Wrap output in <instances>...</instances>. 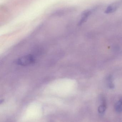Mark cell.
Masks as SVG:
<instances>
[{
	"label": "cell",
	"instance_id": "obj_1",
	"mask_svg": "<svg viewBox=\"0 0 122 122\" xmlns=\"http://www.w3.org/2000/svg\"><path fill=\"white\" fill-rule=\"evenodd\" d=\"M35 61V58L33 55L28 54L17 59L16 61V63L21 66H27L34 64Z\"/></svg>",
	"mask_w": 122,
	"mask_h": 122
},
{
	"label": "cell",
	"instance_id": "obj_2",
	"mask_svg": "<svg viewBox=\"0 0 122 122\" xmlns=\"http://www.w3.org/2000/svg\"><path fill=\"white\" fill-rule=\"evenodd\" d=\"M122 4V0H119L112 3L107 6L105 13L106 14H111L114 13L117 10L118 8Z\"/></svg>",
	"mask_w": 122,
	"mask_h": 122
},
{
	"label": "cell",
	"instance_id": "obj_3",
	"mask_svg": "<svg viewBox=\"0 0 122 122\" xmlns=\"http://www.w3.org/2000/svg\"><path fill=\"white\" fill-rule=\"evenodd\" d=\"M91 14V11L90 10H86L84 11L81 15V19L78 23V25H81L86 22L90 16Z\"/></svg>",
	"mask_w": 122,
	"mask_h": 122
},
{
	"label": "cell",
	"instance_id": "obj_4",
	"mask_svg": "<svg viewBox=\"0 0 122 122\" xmlns=\"http://www.w3.org/2000/svg\"><path fill=\"white\" fill-rule=\"evenodd\" d=\"M115 109L118 112H122V104L120 101H118L115 105Z\"/></svg>",
	"mask_w": 122,
	"mask_h": 122
},
{
	"label": "cell",
	"instance_id": "obj_5",
	"mask_svg": "<svg viewBox=\"0 0 122 122\" xmlns=\"http://www.w3.org/2000/svg\"><path fill=\"white\" fill-rule=\"evenodd\" d=\"M106 104H102V105L99 107L98 108V112L101 114L103 113L106 110Z\"/></svg>",
	"mask_w": 122,
	"mask_h": 122
},
{
	"label": "cell",
	"instance_id": "obj_6",
	"mask_svg": "<svg viewBox=\"0 0 122 122\" xmlns=\"http://www.w3.org/2000/svg\"><path fill=\"white\" fill-rule=\"evenodd\" d=\"M108 86L110 89H113L114 87V85L112 82V78L111 76H109L108 77Z\"/></svg>",
	"mask_w": 122,
	"mask_h": 122
},
{
	"label": "cell",
	"instance_id": "obj_7",
	"mask_svg": "<svg viewBox=\"0 0 122 122\" xmlns=\"http://www.w3.org/2000/svg\"><path fill=\"white\" fill-rule=\"evenodd\" d=\"M119 101H120V102H122V97H121V98H120V99L119 100Z\"/></svg>",
	"mask_w": 122,
	"mask_h": 122
}]
</instances>
